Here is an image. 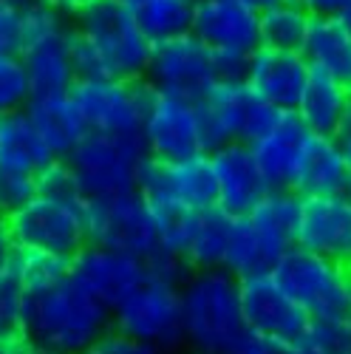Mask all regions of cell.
I'll use <instances>...</instances> for the list:
<instances>
[{"mask_svg":"<svg viewBox=\"0 0 351 354\" xmlns=\"http://www.w3.org/2000/svg\"><path fill=\"white\" fill-rule=\"evenodd\" d=\"M113 332V312L74 275L28 304L26 337L48 354H88Z\"/></svg>","mask_w":351,"mask_h":354,"instance_id":"6da1fadb","label":"cell"},{"mask_svg":"<svg viewBox=\"0 0 351 354\" xmlns=\"http://www.w3.org/2000/svg\"><path fill=\"white\" fill-rule=\"evenodd\" d=\"M179 292L187 351L236 354L249 335L241 309V281L227 270H193Z\"/></svg>","mask_w":351,"mask_h":354,"instance_id":"7a4b0ae2","label":"cell"},{"mask_svg":"<svg viewBox=\"0 0 351 354\" xmlns=\"http://www.w3.org/2000/svg\"><path fill=\"white\" fill-rule=\"evenodd\" d=\"M71 37L74 23L54 12L48 3L32 0L26 6L23 46L17 57L32 85V97L68 94L74 88L77 71L71 63Z\"/></svg>","mask_w":351,"mask_h":354,"instance_id":"3957f363","label":"cell"},{"mask_svg":"<svg viewBox=\"0 0 351 354\" xmlns=\"http://www.w3.org/2000/svg\"><path fill=\"white\" fill-rule=\"evenodd\" d=\"M71 23L97 48L111 80H144L153 46L122 0H88Z\"/></svg>","mask_w":351,"mask_h":354,"instance_id":"277c9868","label":"cell"},{"mask_svg":"<svg viewBox=\"0 0 351 354\" xmlns=\"http://www.w3.org/2000/svg\"><path fill=\"white\" fill-rule=\"evenodd\" d=\"M88 244L151 261L162 252L159 221L139 190L85 201Z\"/></svg>","mask_w":351,"mask_h":354,"instance_id":"5b68a950","label":"cell"},{"mask_svg":"<svg viewBox=\"0 0 351 354\" xmlns=\"http://www.w3.org/2000/svg\"><path fill=\"white\" fill-rule=\"evenodd\" d=\"M190 35L216 54L221 80H244L249 54L260 48V12L241 0H198Z\"/></svg>","mask_w":351,"mask_h":354,"instance_id":"8992f818","label":"cell"},{"mask_svg":"<svg viewBox=\"0 0 351 354\" xmlns=\"http://www.w3.org/2000/svg\"><path fill=\"white\" fill-rule=\"evenodd\" d=\"M309 317H345L351 315V267L332 258L292 247L272 272Z\"/></svg>","mask_w":351,"mask_h":354,"instance_id":"52a82bcc","label":"cell"},{"mask_svg":"<svg viewBox=\"0 0 351 354\" xmlns=\"http://www.w3.org/2000/svg\"><path fill=\"white\" fill-rule=\"evenodd\" d=\"M66 162L77 176L82 198L91 201L136 190L139 170L148 162V153L139 136L88 133Z\"/></svg>","mask_w":351,"mask_h":354,"instance_id":"ba28073f","label":"cell"},{"mask_svg":"<svg viewBox=\"0 0 351 354\" xmlns=\"http://www.w3.org/2000/svg\"><path fill=\"white\" fill-rule=\"evenodd\" d=\"M201 108V122H204V136H207V147H216L241 142L252 145L267 133L275 120L278 108L267 105L244 80H218L207 94L198 100Z\"/></svg>","mask_w":351,"mask_h":354,"instance_id":"9c48e42d","label":"cell"},{"mask_svg":"<svg viewBox=\"0 0 351 354\" xmlns=\"http://www.w3.org/2000/svg\"><path fill=\"white\" fill-rule=\"evenodd\" d=\"M182 283L162 278L144 281L125 304L113 309V332L131 340L153 346L164 354H173L184 346L182 335Z\"/></svg>","mask_w":351,"mask_h":354,"instance_id":"30bf717a","label":"cell"},{"mask_svg":"<svg viewBox=\"0 0 351 354\" xmlns=\"http://www.w3.org/2000/svg\"><path fill=\"white\" fill-rule=\"evenodd\" d=\"M71 97L91 133L139 136L153 88L144 80H77Z\"/></svg>","mask_w":351,"mask_h":354,"instance_id":"8fae6325","label":"cell"},{"mask_svg":"<svg viewBox=\"0 0 351 354\" xmlns=\"http://www.w3.org/2000/svg\"><path fill=\"white\" fill-rule=\"evenodd\" d=\"M9 224L17 250H40L74 261L88 247L85 201L35 196Z\"/></svg>","mask_w":351,"mask_h":354,"instance_id":"7c38bea8","label":"cell"},{"mask_svg":"<svg viewBox=\"0 0 351 354\" xmlns=\"http://www.w3.org/2000/svg\"><path fill=\"white\" fill-rule=\"evenodd\" d=\"M136 190L153 210H187L204 213L218 207L216 173L210 156H193L184 162L148 159L139 170Z\"/></svg>","mask_w":351,"mask_h":354,"instance_id":"4fadbf2b","label":"cell"},{"mask_svg":"<svg viewBox=\"0 0 351 354\" xmlns=\"http://www.w3.org/2000/svg\"><path fill=\"white\" fill-rule=\"evenodd\" d=\"M139 139L153 162H184L210 153L198 102L159 91H153Z\"/></svg>","mask_w":351,"mask_h":354,"instance_id":"5bb4252c","label":"cell"},{"mask_svg":"<svg viewBox=\"0 0 351 354\" xmlns=\"http://www.w3.org/2000/svg\"><path fill=\"white\" fill-rule=\"evenodd\" d=\"M218 80L216 54L193 35L153 46L148 71H144V82L153 91L193 102H198Z\"/></svg>","mask_w":351,"mask_h":354,"instance_id":"9a60e30c","label":"cell"},{"mask_svg":"<svg viewBox=\"0 0 351 354\" xmlns=\"http://www.w3.org/2000/svg\"><path fill=\"white\" fill-rule=\"evenodd\" d=\"M295 247L351 267V198L345 193L301 196Z\"/></svg>","mask_w":351,"mask_h":354,"instance_id":"2e32d148","label":"cell"},{"mask_svg":"<svg viewBox=\"0 0 351 354\" xmlns=\"http://www.w3.org/2000/svg\"><path fill=\"white\" fill-rule=\"evenodd\" d=\"M71 275L113 312L148 281V261L88 244L71 261Z\"/></svg>","mask_w":351,"mask_h":354,"instance_id":"e0dca14e","label":"cell"},{"mask_svg":"<svg viewBox=\"0 0 351 354\" xmlns=\"http://www.w3.org/2000/svg\"><path fill=\"white\" fill-rule=\"evenodd\" d=\"M241 309L249 335L260 337L298 340L309 323V315L289 298V292L272 275L241 281Z\"/></svg>","mask_w":351,"mask_h":354,"instance_id":"ac0fdd59","label":"cell"},{"mask_svg":"<svg viewBox=\"0 0 351 354\" xmlns=\"http://www.w3.org/2000/svg\"><path fill=\"white\" fill-rule=\"evenodd\" d=\"M309 74L312 68L301 51H281L260 46L258 51L249 54L244 82L267 105L278 111H295L309 82Z\"/></svg>","mask_w":351,"mask_h":354,"instance_id":"d6986e66","label":"cell"},{"mask_svg":"<svg viewBox=\"0 0 351 354\" xmlns=\"http://www.w3.org/2000/svg\"><path fill=\"white\" fill-rule=\"evenodd\" d=\"M207 156L216 173L218 207L232 218L249 216L258 207V201L269 193V185L263 179L249 145L232 142V145L216 147Z\"/></svg>","mask_w":351,"mask_h":354,"instance_id":"ffe728a7","label":"cell"},{"mask_svg":"<svg viewBox=\"0 0 351 354\" xmlns=\"http://www.w3.org/2000/svg\"><path fill=\"white\" fill-rule=\"evenodd\" d=\"M309 139H312V131L298 120V113L281 111L275 125L258 142L249 145V151H252V156L263 173V179H267L269 190H292L295 187Z\"/></svg>","mask_w":351,"mask_h":354,"instance_id":"44dd1931","label":"cell"},{"mask_svg":"<svg viewBox=\"0 0 351 354\" xmlns=\"http://www.w3.org/2000/svg\"><path fill=\"white\" fill-rule=\"evenodd\" d=\"M28 120L35 122L37 133L48 145V151L54 159H68L79 142L91 133L82 120V113L68 94H48V97H32V102L26 105Z\"/></svg>","mask_w":351,"mask_h":354,"instance_id":"7402d4cb","label":"cell"},{"mask_svg":"<svg viewBox=\"0 0 351 354\" xmlns=\"http://www.w3.org/2000/svg\"><path fill=\"white\" fill-rule=\"evenodd\" d=\"M292 247L281 244L275 235H269L267 230H260L249 216H241V218H236V224H232L224 270L229 275H236L238 281L272 275L275 267H278V261Z\"/></svg>","mask_w":351,"mask_h":354,"instance_id":"603a6c76","label":"cell"},{"mask_svg":"<svg viewBox=\"0 0 351 354\" xmlns=\"http://www.w3.org/2000/svg\"><path fill=\"white\" fill-rule=\"evenodd\" d=\"M295 113L312 133L337 139L348 122V85L323 71H312Z\"/></svg>","mask_w":351,"mask_h":354,"instance_id":"cb8c5ba5","label":"cell"},{"mask_svg":"<svg viewBox=\"0 0 351 354\" xmlns=\"http://www.w3.org/2000/svg\"><path fill=\"white\" fill-rule=\"evenodd\" d=\"M301 54L312 71H323L343 85H351V28L345 20L312 17Z\"/></svg>","mask_w":351,"mask_h":354,"instance_id":"d4e9b609","label":"cell"},{"mask_svg":"<svg viewBox=\"0 0 351 354\" xmlns=\"http://www.w3.org/2000/svg\"><path fill=\"white\" fill-rule=\"evenodd\" d=\"M51 162L57 159L26 111L0 116V167L26 176H40Z\"/></svg>","mask_w":351,"mask_h":354,"instance_id":"484cf974","label":"cell"},{"mask_svg":"<svg viewBox=\"0 0 351 354\" xmlns=\"http://www.w3.org/2000/svg\"><path fill=\"white\" fill-rule=\"evenodd\" d=\"M345 185H348V167L340 153L337 139L312 133L292 190L298 196H332V193H343Z\"/></svg>","mask_w":351,"mask_h":354,"instance_id":"4316f807","label":"cell"},{"mask_svg":"<svg viewBox=\"0 0 351 354\" xmlns=\"http://www.w3.org/2000/svg\"><path fill=\"white\" fill-rule=\"evenodd\" d=\"M232 224H236V218L227 216L221 207L193 216L184 252H182V261L187 263L190 272L193 270H224Z\"/></svg>","mask_w":351,"mask_h":354,"instance_id":"83f0119b","label":"cell"},{"mask_svg":"<svg viewBox=\"0 0 351 354\" xmlns=\"http://www.w3.org/2000/svg\"><path fill=\"white\" fill-rule=\"evenodd\" d=\"M151 46H162L190 35L193 0H122Z\"/></svg>","mask_w":351,"mask_h":354,"instance_id":"f1b7e54d","label":"cell"},{"mask_svg":"<svg viewBox=\"0 0 351 354\" xmlns=\"http://www.w3.org/2000/svg\"><path fill=\"white\" fill-rule=\"evenodd\" d=\"M312 15L301 0H281V3L260 12V46L281 51H303Z\"/></svg>","mask_w":351,"mask_h":354,"instance_id":"f546056e","label":"cell"},{"mask_svg":"<svg viewBox=\"0 0 351 354\" xmlns=\"http://www.w3.org/2000/svg\"><path fill=\"white\" fill-rule=\"evenodd\" d=\"M9 270L28 298H35V295L54 289L71 275V261L57 258L51 252H40V250H17Z\"/></svg>","mask_w":351,"mask_h":354,"instance_id":"4dcf8cb0","label":"cell"},{"mask_svg":"<svg viewBox=\"0 0 351 354\" xmlns=\"http://www.w3.org/2000/svg\"><path fill=\"white\" fill-rule=\"evenodd\" d=\"M249 218L267 230L269 235L286 247H295L298 221H301V196L292 190H269L258 201V207L249 213Z\"/></svg>","mask_w":351,"mask_h":354,"instance_id":"1f68e13d","label":"cell"},{"mask_svg":"<svg viewBox=\"0 0 351 354\" xmlns=\"http://www.w3.org/2000/svg\"><path fill=\"white\" fill-rule=\"evenodd\" d=\"M295 343L303 354H351V315L309 317Z\"/></svg>","mask_w":351,"mask_h":354,"instance_id":"d6a6232c","label":"cell"},{"mask_svg":"<svg viewBox=\"0 0 351 354\" xmlns=\"http://www.w3.org/2000/svg\"><path fill=\"white\" fill-rule=\"evenodd\" d=\"M28 304H32V298L23 292L12 270L0 272V340L12 343V340L26 337Z\"/></svg>","mask_w":351,"mask_h":354,"instance_id":"836d02e7","label":"cell"},{"mask_svg":"<svg viewBox=\"0 0 351 354\" xmlns=\"http://www.w3.org/2000/svg\"><path fill=\"white\" fill-rule=\"evenodd\" d=\"M28 102H32V85L20 57L0 54V116L26 111Z\"/></svg>","mask_w":351,"mask_h":354,"instance_id":"e575fe53","label":"cell"},{"mask_svg":"<svg viewBox=\"0 0 351 354\" xmlns=\"http://www.w3.org/2000/svg\"><path fill=\"white\" fill-rule=\"evenodd\" d=\"M37 196V176L0 167V216L15 218Z\"/></svg>","mask_w":351,"mask_h":354,"instance_id":"d590c367","label":"cell"},{"mask_svg":"<svg viewBox=\"0 0 351 354\" xmlns=\"http://www.w3.org/2000/svg\"><path fill=\"white\" fill-rule=\"evenodd\" d=\"M37 196L48 198H71V201H85L77 185V176L66 159L51 162L40 176H37Z\"/></svg>","mask_w":351,"mask_h":354,"instance_id":"8d00e7d4","label":"cell"},{"mask_svg":"<svg viewBox=\"0 0 351 354\" xmlns=\"http://www.w3.org/2000/svg\"><path fill=\"white\" fill-rule=\"evenodd\" d=\"M32 0H0V54H20L23 46V17Z\"/></svg>","mask_w":351,"mask_h":354,"instance_id":"74e56055","label":"cell"},{"mask_svg":"<svg viewBox=\"0 0 351 354\" xmlns=\"http://www.w3.org/2000/svg\"><path fill=\"white\" fill-rule=\"evenodd\" d=\"M88 354H164V351H159L153 346H144L139 340H131V337H125L120 332H111L108 337H102Z\"/></svg>","mask_w":351,"mask_h":354,"instance_id":"f35d334b","label":"cell"},{"mask_svg":"<svg viewBox=\"0 0 351 354\" xmlns=\"http://www.w3.org/2000/svg\"><path fill=\"white\" fill-rule=\"evenodd\" d=\"M236 354H303L295 340H275V337H260L247 335V340L236 348Z\"/></svg>","mask_w":351,"mask_h":354,"instance_id":"ab89813d","label":"cell"},{"mask_svg":"<svg viewBox=\"0 0 351 354\" xmlns=\"http://www.w3.org/2000/svg\"><path fill=\"white\" fill-rule=\"evenodd\" d=\"M312 17H345L351 12V0H301Z\"/></svg>","mask_w":351,"mask_h":354,"instance_id":"60d3db41","label":"cell"},{"mask_svg":"<svg viewBox=\"0 0 351 354\" xmlns=\"http://www.w3.org/2000/svg\"><path fill=\"white\" fill-rule=\"evenodd\" d=\"M15 252H17V244H15V235H12V224H9V218L0 216V272L9 270Z\"/></svg>","mask_w":351,"mask_h":354,"instance_id":"b9f144b4","label":"cell"},{"mask_svg":"<svg viewBox=\"0 0 351 354\" xmlns=\"http://www.w3.org/2000/svg\"><path fill=\"white\" fill-rule=\"evenodd\" d=\"M43 3H48L54 12H60L63 17H68V20H74L77 17V12L88 3V0H43Z\"/></svg>","mask_w":351,"mask_h":354,"instance_id":"7bdbcfd3","label":"cell"},{"mask_svg":"<svg viewBox=\"0 0 351 354\" xmlns=\"http://www.w3.org/2000/svg\"><path fill=\"white\" fill-rule=\"evenodd\" d=\"M337 145H340V153H343L345 167H348V176H351V120H348L345 128L337 133Z\"/></svg>","mask_w":351,"mask_h":354,"instance_id":"ee69618b","label":"cell"},{"mask_svg":"<svg viewBox=\"0 0 351 354\" xmlns=\"http://www.w3.org/2000/svg\"><path fill=\"white\" fill-rule=\"evenodd\" d=\"M9 354H48V351H43L37 343H32L28 337H20V340L9 343Z\"/></svg>","mask_w":351,"mask_h":354,"instance_id":"f6af8a7d","label":"cell"},{"mask_svg":"<svg viewBox=\"0 0 351 354\" xmlns=\"http://www.w3.org/2000/svg\"><path fill=\"white\" fill-rule=\"evenodd\" d=\"M241 3H247V6H252L255 12H263V9H269V6H275V3H281V0H241Z\"/></svg>","mask_w":351,"mask_h":354,"instance_id":"bcb514c9","label":"cell"},{"mask_svg":"<svg viewBox=\"0 0 351 354\" xmlns=\"http://www.w3.org/2000/svg\"><path fill=\"white\" fill-rule=\"evenodd\" d=\"M0 354H9V343L6 340H0Z\"/></svg>","mask_w":351,"mask_h":354,"instance_id":"7dc6e473","label":"cell"},{"mask_svg":"<svg viewBox=\"0 0 351 354\" xmlns=\"http://www.w3.org/2000/svg\"><path fill=\"white\" fill-rule=\"evenodd\" d=\"M343 193H345V196L351 198V176H348V185H345V190H343Z\"/></svg>","mask_w":351,"mask_h":354,"instance_id":"c3c4849f","label":"cell"},{"mask_svg":"<svg viewBox=\"0 0 351 354\" xmlns=\"http://www.w3.org/2000/svg\"><path fill=\"white\" fill-rule=\"evenodd\" d=\"M348 120H351V85H348Z\"/></svg>","mask_w":351,"mask_h":354,"instance_id":"681fc988","label":"cell"},{"mask_svg":"<svg viewBox=\"0 0 351 354\" xmlns=\"http://www.w3.org/2000/svg\"><path fill=\"white\" fill-rule=\"evenodd\" d=\"M340 20H345V23H348V28H351V12H348L345 17H340Z\"/></svg>","mask_w":351,"mask_h":354,"instance_id":"f907efd6","label":"cell"},{"mask_svg":"<svg viewBox=\"0 0 351 354\" xmlns=\"http://www.w3.org/2000/svg\"><path fill=\"white\" fill-rule=\"evenodd\" d=\"M184 354H196V351H184Z\"/></svg>","mask_w":351,"mask_h":354,"instance_id":"816d5d0a","label":"cell"},{"mask_svg":"<svg viewBox=\"0 0 351 354\" xmlns=\"http://www.w3.org/2000/svg\"><path fill=\"white\" fill-rule=\"evenodd\" d=\"M193 3H198V0H193Z\"/></svg>","mask_w":351,"mask_h":354,"instance_id":"f5cc1de1","label":"cell"}]
</instances>
